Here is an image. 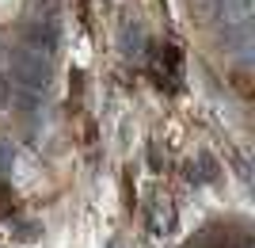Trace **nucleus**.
<instances>
[{
  "label": "nucleus",
  "mask_w": 255,
  "mask_h": 248,
  "mask_svg": "<svg viewBox=\"0 0 255 248\" xmlns=\"http://www.w3.org/2000/svg\"><path fill=\"white\" fill-rule=\"evenodd\" d=\"M4 164H8V161H4V145H0V168H4Z\"/></svg>",
  "instance_id": "1"
},
{
  "label": "nucleus",
  "mask_w": 255,
  "mask_h": 248,
  "mask_svg": "<svg viewBox=\"0 0 255 248\" xmlns=\"http://www.w3.org/2000/svg\"><path fill=\"white\" fill-rule=\"evenodd\" d=\"M111 248H118V245H111Z\"/></svg>",
  "instance_id": "2"
}]
</instances>
